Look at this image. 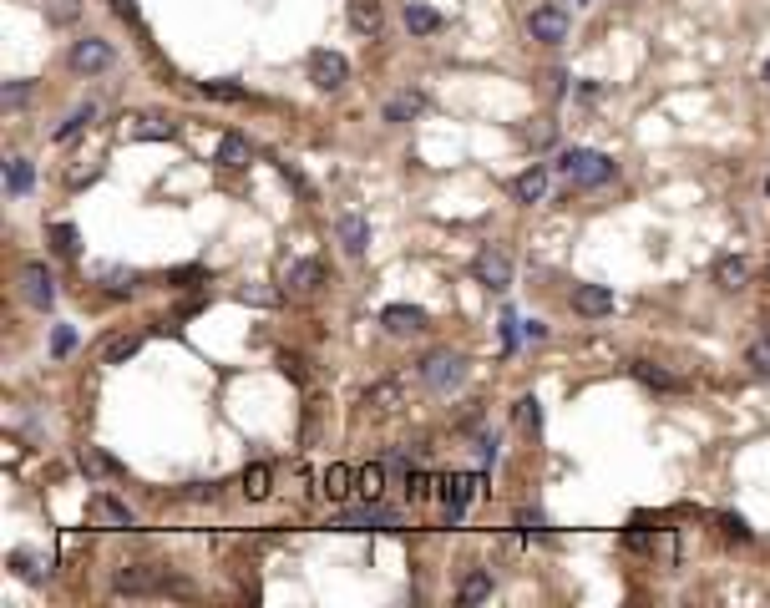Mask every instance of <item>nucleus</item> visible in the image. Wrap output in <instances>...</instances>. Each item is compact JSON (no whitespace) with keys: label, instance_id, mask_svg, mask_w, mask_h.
Wrapping results in <instances>:
<instances>
[{"label":"nucleus","instance_id":"obj_1","mask_svg":"<svg viewBox=\"0 0 770 608\" xmlns=\"http://www.w3.org/2000/svg\"><path fill=\"white\" fill-rule=\"evenodd\" d=\"M558 173L568 183H578V188H598V183H608L613 173H619V163H613L608 152H593V147H568L558 158Z\"/></svg>","mask_w":770,"mask_h":608},{"label":"nucleus","instance_id":"obj_2","mask_svg":"<svg viewBox=\"0 0 770 608\" xmlns=\"http://www.w3.org/2000/svg\"><path fill=\"white\" fill-rule=\"evenodd\" d=\"M467 380V355H456V350H431L421 360V386L426 391H451Z\"/></svg>","mask_w":770,"mask_h":608},{"label":"nucleus","instance_id":"obj_3","mask_svg":"<svg viewBox=\"0 0 770 608\" xmlns=\"http://www.w3.org/2000/svg\"><path fill=\"white\" fill-rule=\"evenodd\" d=\"M568 31H573V21H568V6H558V0H548V6H537V11L527 16V36L543 41V46L568 41Z\"/></svg>","mask_w":770,"mask_h":608},{"label":"nucleus","instance_id":"obj_4","mask_svg":"<svg viewBox=\"0 0 770 608\" xmlns=\"http://www.w3.org/2000/svg\"><path fill=\"white\" fill-rule=\"evenodd\" d=\"M21 299L31 310H51L56 304V279H51L46 264H21Z\"/></svg>","mask_w":770,"mask_h":608},{"label":"nucleus","instance_id":"obj_5","mask_svg":"<svg viewBox=\"0 0 770 608\" xmlns=\"http://www.w3.org/2000/svg\"><path fill=\"white\" fill-rule=\"evenodd\" d=\"M71 71L76 76H97V71H107L112 66V41H102V36H87V41H76L71 46Z\"/></svg>","mask_w":770,"mask_h":608},{"label":"nucleus","instance_id":"obj_6","mask_svg":"<svg viewBox=\"0 0 770 608\" xmlns=\"http://www.w3.org/2000/svg\"><path fill=\"white\" fill-rule=\"evenodd\" d=\"M345 76H350V61L340 51H310V82L320 92H340Z\"/></svg>","mask_w":770,"mask_h":608},{"label":"nucleus","instance_id":"obj_7","mask_svg":"<svg viewBox=\"0 0 770 608\" xmlns=\"http://www.w3.org/2000/svg\"><path fill=\"white\" fill-rule=\"evenodd\" d=\"M472 279L487 284V289H507V284H512V259H507L502 249H482V254L472 259Z\"/></svg>","mask_w":770,"mask_h":608},{"label":"nucleus","instance_id":"obj_8","mask_svg":"<svg viewBox=\"0 0 770 608\" xmlns=\"http://www.w3.org/2000/svg\"><path fill=\"white\" fill-rule=\"evenodd\" d=\"M335 527H345V532H370V527H401V517H396L391 507H380V502H365L360 512H340Z\"/></svg>","mask_w":770,"mask_h":608},{"label":"nucleus","instance_id":"obj_9","mask_svg":"<svg viewBox=\"0 0 770 608\" xmlns=\"http://www.w3.org/2000/svg\"><path fill=\"white\" fill-rule=\"evenodd\" d=\"M573 310H578L583 320L613 315V289H608V284H578V289H573Z\"/></svg>","mask_w":770,"mask_h":608},{"label":"nucleus","instance_id":"obj_10","mask_svg":"<svg viewBox=\"0 0 770 608\" xmlns=\"http://www.w3.org/2000/svg\"><path fill=\"white\" fill-rule=\"evenodd\" d=\"M401 401H406V380H401V375H385V380H375V386L365 391V406H370L375 416H391Z\"/></svg>","mask_w":770,"mask_h":608},{"label":"nucleus","instance_id":"obj_11","mask_svg":"<svg viewBox=\"0 0 770 608\" xmlns=\"http://www.w3.org/2000/svg\"><path fill=\"white\" fill-rule=\"evenodd\" d=\"M87 512H92V522L97 527H132L137 517H132V507L127 502H117V497H107V492H97L92 502H87Z\"/></svg>","mask_w":770,"mask_h":608},{"label":"nucleus","instance_id":"obj_12","mask_svg":"<svg viewBox=\"0 0 770 608\" xmlns=\"http://www.w3.org/2000/svg\"><path fill=\"white\" fill-rule=\"evenodd\" d=\"M482 492V477H446L441 482V497H446V512H451V522L467 512V502Z\"/></svg>","mask_w":770,"mask_h":608},{"label":"nucleus","instance_id":"obj_13","mask_svg":"<svg viewBox=\"0 0 770 608\" xmlns=\"http://www.w3.org/2000/svg\"><path fill=\"white\" fill-rule=\"evenodd\" d=\"M380 325L391 335H416V330H426V310H416V304H391V310L380 315Z\"/></svg>","mask_w":770,"mask_h":608},{"label":"nucleus","instance_id":"obj_14","mask_svg":"<svg viewBox=\"0 0 770 608\" xmlns=\"http://www.w3.org/2000/svg\"><path fill=\"white\" fill-rule=\"evenodd\" d=\"M158 588V573L152 568H142V563H132V568H122L117 578H112V593H127V598H137V593H152Z\"/></svg>","mask_w":770,"mask_h":608},{"label":"nucleus","instance_id":"obj_15","mask_svg":"<svg viewBox=\"0 0 770 608\" xmlns=\"http://www.w3.org/2000/svg\"><path fill=\"white\" fill-rule=\"evenodd\" d=\"M335 234H340L345 254H355V259L370 249V223H365V218H355V213H345V218L335 223Z\"/></svg>","mask_w":770,"mask_h":608},{"label":"nucleus","instance_id":"obj_16","mask_svg":"<svg viewBox=\"0 0 770 608\" xmlns=\"http://www.w3.org/2000/svg\"><path fill=\"white\" fill-rule=\"evenodd\" d=\"M320 492H325L330 502H345L350 492H360V472H350V467H340V462H335V467L320 477Z\"/></svg>","mask_w":770,"mask_h":608},{"label":"nucleus","instance_id":"obj_17","mask_svg":"<svg viewBox=\"0 0 770 608\" xmlns=\"http://www.w3.org/2000/svg\"><path fill=\"white\" fill-rule=\"evenodd\" d=\"M320 279H325V264H320V259H299V264H289V279H284V284H289L294 294H310Z\"/></svg>","mask_w":770,"mask_h":608},{"label":"nucleus","instance_id":"obj_18","mask_svg":"<svg viewBox=\"0 0 770 608\" xmlns=\"http://www.w3.org/2000/svg\"><path fill=\"white\" fill-rule=\"evenodd\" d=\"M543 193H548V168H527V173L512 183V198H517V203H537Z\"/></svg>","mask_w":770,"mask_h":608},{"label":"nucleus","instance_id":"obj_19","mask_svg":"<svg viewBox=\"0 0 770 608\" xmlns=\"http://www.w3.org/2000/svg\"><path fill=\"white\" fill-rule=\"evenodd\" d=\"M350 26L360 36H380V6L375 0H350Z\"/></svg>","mask_w":770,"mask_h":608},{"label":"nucleus","instance_id":"obj_20","mask_svg":"<svg viewBox=\"0 0 770 608\" xmlns=\"http://www.w3.org/2000/svg\"><path fill=\"white\" fill-rule=\"evenodd\" d=\"M269 492H274V472H269L264 462L244 467V497H249V502H264Z\"/></svg>","mask_w":770,"mask_h":608},{"label":"nucleus","instance_id":"obj_21","mask_svg":"<svg viewBox=\"0 0 770 608\" xmlns=\"http://www.w3.org/2000/svg\"><path fill=\"white\" fill-rule=\"evenodd\" d=\"M218 168H244L249 163V142L239 137V132H228L223 142H218V158H213Z\"/></svg>","mask_w":770,"mask_h":608},{"label":"nucleus","instance_id":"obj_22","mask_svg":"<svg viewBox=\"0 0 770 608\" xmlns=\"http://www.w3.org/2000/svg\"><path fill=\"white\" fill-rule=\"evenodd\" d=\"M406 31L411 36H436L441 31V16L431 6H416V0H411V6H406Z\"/></svg>","mask_w":770,"mask_h":608},{"label":"nucleus","instance_id":"obj_23","mask_svg":"<svg viewBox=\"0 0 770 608\" xmlns=\"http://www.w3.org/2000/svg\"><path fill=\"white\" fill-rule=\"evenodd\" d=\"M745 279H750V264H745V259L725 254V259L715 264V284H720V289H740Z\"/></svg>","mask_w":770,"mask_h":608},{"label":"nucleus","instance_id":"obj_24","mask_svg":"<svg viewBox=\"0 0 770 608\" xmlns=\"http://www.w3.org/2000/svg\"><path fill=\"white\" fill-rule=\"evenodd\" d=\"M421 107H426V97H421V92H401V97L385 102V122H411Z\"/></svg>","mask_w":770,"mask_h":608},{"label":"nucleus","instance_id":"obj_25","mask_svg":"<svg viewBox=\"0 0 770 608\" xmlns=\"http://www.w3.org/2000/svg\"><path fill=\"white\" fill-rule=\"evenodd\" d=\"M634 375L644 380V386H654V391H684V380H679V375H669V370H659V365H649V360H639Z\"/></svg>","mask_w":770,"mask_h":608},{"label":"nucleus","instance_id":"obj_26","mask_svg":"<svg viewBox=\"0 0 770 608\" xmlns=\"http://www.w3.org/2000/svg\"><path fill=\"white\" fill-rule=\"evenodd\" d=\"M87 122H97V107H92V102H87V107H76V112H71V117H66L61 127H56V142H71L76 132L87 127Z\"/></svg>","mask_w":770,"mask_h":608},{"label":"nucleus","instance_id":"obj_27","mask_svg":"<svg viewBox=\"0 0 770 608\" xmlns=\"http://www.w3.org/2000/svg\"><path fill=\"white\" fill-rule=\"evenodd\" d=\"M82 472H92V477H122V467H117V462H107V456H102L97 446H87V451H82Z\"/></svg>","mask_w":770,"mask_h":608},{"label":"nucleus","instance_id":"obj_28","mask_svg":"<svg viewBox=\"0 0 770 608\" xmlns=\"http://www.w3.org/2000/svg\"><path fill=\"white\" fill-rule=\"evenodd\" d=\"M137 350H142V335H117V340H107V365H122Z\"/></svg>","mask_w":770,"mask_h":608},{"label":"nucleus","instance_id":"obj_29","mask_svg":"<svg viewBox=\"0 0 770 608\" xmlns=\"http://www.w3.org/2000/svg\"><path fill=\"white\" fill-rule=\"evenodd\" d=\"M76 16H82V0H46V21H56V26H71Z\"/></svg>","mask_w":770,"mask_h":608},{"label":"nucleus","instance_id":"obj_30","mask_svg":"<svg viewBox=\"0 0 770 608\" xmlns=\"http://www.w3.org/2000/svg\"><path fill=\"white\" fill-rule=\"evenodd\" d=\"M380 492H385V467L375 462V467L360 472V497H365V502H380Z\"/></svg>","mask_w":770,"mask_h":608},{"label":"nucleus","instance_id":"obj_31","mask_svg":"<svg viewBox=\"0 0 770 608\" xmlns=\"http://www.w3.org/2000/svg\"><path fill=\"white\" fill-rule=\"evenodd\" d=\"M745 365H750L760 380H770V335H765V340H755V345L745 350Z\"/></svg>","mask_w":770,"mask_h":608},{"label":"nucleus","instance_id":"obj_32","mask_svg":"<svg viewBox=\"0 0 770 608\" xmlns=\"http://www.w3.org/2000/svg\"><path fill=\"white\" fill-rule=\"evenodd\" d=\"M127 132H132V137H173L178 127H173V122H158V117H132Z\"/></svg>","mask_w":770,"mask_h":608},{"label":"nucleus","instance_id":"obj_33","mask_svg":"<svg viewBox=\"0 0 770 608\" xmlns=\"http://www.w3.org/2000/svg\"><path fill=\"white\" fill-rule=\"evenodd\" d=\"M31 178H36V173H31V163H26V158H11L6 188H11V193H26V188H31Z\"/></svg>","mask_w":770,"mask_h":608},{"label":"nucleus","instance_id":"obj_34","mask_svg":"<svg viewBox=\"0 0 770 608\" xmlns=\"http://www.w3.org/2000/svg\"><path fill=\"white\" fill-rule=\"evenodd\" d=\"M487 593H492V578L487 573H472L467 583H461V603H482Z\"/></svg>","mask_w":770,"mask_h":608},{"label":"nucleus","instance_id":"obj_35","mask_svg":"<svg viewBox=\"0 0 770 608\" xmlns=\"http://www.w3.org/2000/svg\"><path fill=\"white\" fill-rule=\"evenodd\" d=\"M203 97H213V102H244V87H234V82H203Z\"/></svg>","mask_w":770,"mask_h":608},{"label":"nucleus","instance_id":"obj_36","mask_svg":"<svg viewBox=\"0 0 770 608\" xmlns=\"http://www.w3.org/2000/svg\"><path fill=\"white\" fill-rule=\"evenodd\" d=\"M31 92H36L31 82H6V92H0V102H6V107L16 112V107H26V102H31Z\"/></svg>","mask_w":770,"mask_h":608},{"label":"nucleus","instance_id":"obj_37","mask_svg":"<svg viewBox=\"0 0 770 608\" xmlns=\"http://www.w3.org/2000/svg\"><path fill=\"white\" fill-rule=\"evenodd\" d=\"M517 421H522V426H532V431L543 426V411H537V396H522V401H517Z\"/></svg>","mask_w":770,"mask_h":608},{"label":"nucleus","instance_id":"obj_38","mask_svg":"<svg viewBox=\"0 0 770 608\" xmlns=\"http://www.w3.org/2000/svg\"><path fill=\"white\" fill-rule=\"evenodd\" d=\"M11 568H16L26 583H41V568H36V558H31V553H16V558H11Z\"/></svg>","mask_w":770,"mask_h":608},{"label":"nucleus","instance_id":"obj_39","mask_svg":"<svg viewBox=\"0 0 770 608\" xmlns=\"http://www.w3.org/2000/svg\"><path fill=\"white\" fill-rule=\"evenodd\" d=\"M56 249L61 254H76V228L71 223H56Z\"/></svg>","mask_w":770,"mask_h":608},{"label":"nucleus","instance_id":"obj_40","mask_svg":"<svg viewBox=\"0 0 770 608\" xmlns=\"http://www.w3.org/2000/svg\"><path fill=\"white\" fill-rule=\"evenodd\" d=\"M51 345H56V355H66V350L76 345V335H71V325H56V340H51Z\"/></svg>","mask_w":770,"mask_h":608},{"label":"nucleus","instance_id":"obj_41","mask_svg":"<svg viewBox=\"0 0 770 608\" xmlns=\"http://www.w3.org/2000/svg\"><path fill=\"white\" fill-rule=\"evenodd\" d=\"M406 487H411V497H426V492H431L436 482H431L426 472H411V482H406Z\"/></svg>","mask_w":770,"mask_h":608},{"label":"nucleus","instance_id":"obj_42","mask_svg":"<svg viewBox=\"0 0 770 608\" xmlns=\"http://www.w3.org/2000/svg\"><path fill=\"white\" fill-rule=\"evenodd\" d=\"M107 6H112L122 21H137V0H107Z\"/></svg>","mask_w":770,"mask_h":608},{"label":"nucleus","instance_id":"obj_43","mask_svg":"<svg viewBox=\"0 0 770 608\" xmlns=\"http://www.w3.org/2000/svg\"><path fill=\"white\" fill-rule=\"evenodd\" d=\"M239 299H244V304H274V289H244Z\"/></svg>","mask_w":770,"mask_h":608},{"label":"nucleus","instance_id":"obj_44","mask_svg":"<svg viewBox=\"0 0 770 608\" xmlns=\"http://www.w3.org/2000/svg\"><path fill=\"white\" fill-rule=\"evenodd\" d=\"M553 132H558L553 122H537V127H532V142H553Z\"/></svg>","mask_w":770,"mask_h":608},{"label":"nucleus","instance_id":"obj_45","mask_svg":"<svg viewBox=\"0 0 770 608\" xmlns=\"http://www.w3.org/2000/svg\"><path fill=\"white\" fill-rule=\"evenodd\" d=\"M522 335H527V340H543V335H548V325H543V320H527V325H522Z\"/></svg>","mask_w":770,"mask_h":608},{"label":"nucleus","instance_id":"obj_46","mask_svg":"<svg viewBox=\"0 0 770 608\" xmlns=\"http://www.w3.org/2000/svg\"><path fill=\"white\" fill-rule=\"evenodd\" d=\"M765 82H770V61H765Z\"/></svg>","mask_w":770,"mask_h":608},{"label":"nucleus","instance_id":"obj_47","mask_svg":"<svg viewBox=\"0 0 770 608\" xmlns=\"http://www.w3.org/2000/svg\"><path fill=\"white\" fill-rule=\"evenodd\" d=\"M765 193H770V178H765Z\"/></svg>","mask_w":770,"mask_h":608}]
</instances>
